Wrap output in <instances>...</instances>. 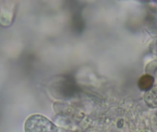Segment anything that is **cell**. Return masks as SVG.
Here are the masks:
<instances>
[{
	"label": "cell",
	"instance_id": "6da1fadb",
	"mask_svg": "<svg viewBox=\"0 0 157 132\" xmlns=\"http://www.w3.org/2000/svg\"><path fill=\"white\" fill-rule=\"evenodd\" d=\"M27 132H63L55 127L46 118L41 116H33L28 119L26 124Z\"/></svg>",
	"mask_w": 157,
	"mask_h": 132
}]
</instances>
